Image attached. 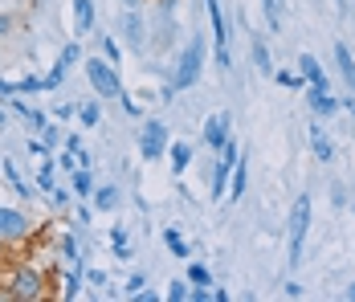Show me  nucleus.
<instances>
[{
  "label": "nucleus",
  "instance_id": "9",
  "mask_svg": "<svg viewBox=\"0 0 355 302\" xmlns=\"http://www.w3.org/2000/svg\"><path fill=\"white\" fill-rule=\"evenodd\" d=\"M29 229H33V221H29L21 208L0 204V241H17V237H25Z\"/></svg>",
  "mask_w": 355,
  "mask_h": 302
},
{
  "label": "nucleus",
  "instance_id": "21",
  "mask_svg": "<svg viewBox=\"0 0 355 302\" xmlns=\"http://www.w3.org/2000/svg\"><path fill=\"white\" fill-rule=\"evenodd\" d=\"M70 188L78 192V196H94V171H90V168L70 171Z\"/></svg>",
  "mask_w": 355,
  "mask_h": 302
},
{
  "label": "nucleus",
  "instance_id": "16",
  "mask_svg": "<svg viewBox=\"0 0 355 302\" xmlns=\"http://www.w3.org/2000/svg\"><path fill=\"white\" fill-rule=\"evenodd\" d=\"M168 156H172V176H184V171H188V164H192V156H196V151H192V143H184V139H176V143H172V147H168Z\"/></svg>",
  "mask_w": 355,
  "mask_h": 302
},
{
  "label": "nucleus",
  "instance_id": "44",
  "mask_svg": "<svg viewBox=\"0 0 355 302\" xmlns=\"http://www.w3.org/2000/svg\"><path fill=\"white\" fill-rule=\"evenodd\" d=\"M343 110H347V115L355 119V94H347V99H343Z\"/></svg>",
  "mask_w": 355,
  "mask_h": 302
},
{
  "label": "nucleus",
  "instance_id": "25",
  "mask_svg": "<svg viewBox=\"0 0 355 302\" xmlns=\"http://www.w3.org/2000/svg\"><path fill=\"white\" fill-rule=\"evenodd\" d=\"M253 66L261 69V74H274V58H270V49H266L261 37H253Z\"/></svg>",
  "mask_w": 355,
  "mask_h": 302
},
{
  "label": "nucleus",
  "instance_id": "41",
  "mask_svg": "<svg viewBox=\"0 0 355 302\" xmlns=\"http://www.w3.org/2000/svg\"><path fill=\"white\" fill-rule=\"evenodd\" d=\"M282 294H286V299H298V294H302V286H298V282H286Z\"/></svg>",
  "mask_w": 355,
  "mask_h": 302
},
{
  "label": "nucleus",
  "instance_id": "15",
  "mask_svg": "<svg viewBox=\"0 0 355 302\" xmlns=\"http://www.w3.org/2000/svg\"><path fill=\"white\" fill-rule=\"evenodd\" d=\"M4 180H8V188H12L21 201H33V196H37V188L29 184V180H21V171H17V164H12V160H4Z\"/></svg>",
  "mask_w": 355,
  "mask_h": 302
},
{
  "label": "nucleus",
  "instance_id": "27",
  "mask_svg": "<svg viewBox=\"0 0 355 302\" xmlns=\"http://www.w3.org/2000/svg\"><path fill=\"white\" fill-rule=\"evenodd\" d=\"M78 58H82V45H78V41H66L53 66H62V69H73V66H78Z\"/></svg>",
  "mask_w": 355,
  "mask_h": 302
},
{
  "label": "nucleus",
  "instance_id": "17",
  "mask_svg": "<svg viewBox=\"0 0 355 302\" xmlns=\"http://www.w3.org/2000/svg\"><path fill=\"white\" fill-rule=\"evenodd\" d=\"M311 151H315V160H322V164L335 160V147H331V139H327V131H322L319 123H311Z\"/></svg>",
  "mask_w": 355,
  "mask_h": 302
},
{
  "label": "nucleus",
  "instance_id": "4",
  "mask_svg": "<svg viewBox=\"0 0 355 302\" xmlns=\"http://www.w3.org/2000/svg\"><path fill=\"white\" fill-rule=\"evenodd\" d=\"M168 147H172V135H168V123L164 119H143L139 127V156L147 164H155V160H164L168 156Z\"/></svg>",
  "mask_w": 355,
  "mask_h": 302
},
{
  "label": "nucleus",
  "instance_id": "14",
  "mask_svg": "<svg viewBox=\"0 0 355 302\" xmlns=\"http://www.w3.org/2000/svg\"><path fill=\"white\" fill-rule=\"evenodd\" d=\"M335 66H339V74H343V86L355 94V58H352V49H347L343 41H335Z\"/></svg>",
  "mask_w": 355,
  "mask_h": 302
},
{
  "label": "nucleus",
  "instance_id": "3",
  "mask_svg": "<svg viewBox=\"0 0 355 302\" xmlns=\"http://www.w3.org/2000/svg\"><path fill=\"white\" fill-rule=\"evenodd\" d=\"M86 78H90V86H94V94H98V99H119V94H123L119 66H114V62H107L103 53L86 58Z\"/></svg>",
  "mask_w": 355,
  "mask_h": 302
},
{
  "label": "nucleus",
  "instance_id": "40",
  "mask_svg": "<svg viewBox=\"0 0 355 302\" xmlns=\"http://www.w3.org/2000/svg\"><path fill=\"white\" fill-rule=\"evenodd\" d=\"M78 168H94V156H90V151H82V147H78Z\"/></svg>",
  "mask_w": 355,
  "mask_h": 302
},
{
  "label": "nucleus",
  "instance_id": "45",
  "mask_svg": "<svg viewBox=\"0 0 355 302\" xmlns=\"http://www.w3.org/2000/svg\"><path fill=\"white\" fill-rule=\"evenodd\" d=\"M8 29H12V21H8V17H4V12H0V37L8 33Z\"/></svg>",
  "mask_w": 355,
  "mask_h": 302
},
{
  "label": "nucleus",
  "instance_id": "26",
  "mask_svg": "<svg viewBox=\"0 0 355 302\" xmlns=\"http://www.w3.org/2000/svg\"><path fill=\"white\" fill-rule=\"evenodd\" d=\"M274 82L286 86V90H306V86H311V82H306L302 74H294V69H274Z\"/></svg>",
  "mask_w": 355,
  "mask_h": 302
},
{
  "label": "nucleus",
  "instance_id": "35",
  "mask_svg": "<svg viewBox=\"0 0 355 302\" xmlns=\"http://www.w3.org/2000/svg\"><path fill=\"white\" fill-rule=\"evenodd\" d=\"M41 139H45L49 147H58V143H62V131H58V123H49V127L41 131Z\"/></svg>",
  "mask_w": 355,
  "mask_h": 302
},
{
  "label": "nucleus",
  "instance_id": "8",
  "mask_svg": "<svg viewBox=\"0 0 355 302\" xmlns=\"http://www.w3.org/2000/svg\"><path fill=\"white\" fill-rule=\"evenodd\" d=\"M200 139H205L213 151H220V147L233 139V115H229V110H213V115L205 119V135H200Z\"/></svg>",
  "mask_w": 355,
  "mask_h": 302
},
{
  "label": "nucleus",
  "instance_id": "6",
  "mask_svg": "<svg viewBox=\"0 0 355 302\" xmlns=\"http://www.w3.org/2000/svg\"><path fill=\"white\" fill-rule=\"evenodd\" d=\"M205 4H209V21H213V41H216L213 58H216V66H220V69H229V66H233V53H229V25H225V12H220V0H205Z\"/></svg>",
  "mask_w": 355,
  "mask_h": 302
},
{
  "label": "nucleus",
  "instance_id": "23",
  "mask_svg": "<svg viewBox=\"0 0 355 302\" xmlns=\"http://www.w3.org/2000/svg\"><path fill=\"white\" fill-rule=\"evenodd\" d=\"M58 253L70 262V266H82V249H78V241H73V233H62L58 237Z\"/></svg>",
  "mask_w": 355,
  "mask_h": 302
},
{
  "label": "nucleus",
  "instance_id": "42",
  "mask_svg": "<svg viewBox=\"0 0 355 302\" xmlns=\"http://www.w3.org/2000/svg\"><path fill=\"white\" fill-rule=\"evenodd\" d=\"M12 94H17V90H12V82H4V78H0V99H12Z\"/></svg>",
  "mask_w": 355,
  "mask_h": 302
},
{
  "label": "nucleus",
  "instance_id": "39",
  "mask_svg": "<svg viewBox=\"0 0 355 302\" xmlns=\"http://www.w3.org/2000/svg\"><path fill=\"white\" fill-rule=\"evenodd\" d=\"M143 286H147V282H143V274H131V278H127V294H139Z\"/></svg>",
  "mask_w": 355,
  "mask_h": 302
},
{
  "label": "nucleus",
  "instance_id": "13",
  "mask_svg": "<svg viewBox=\"0 0 355 302\" xmlns=\"http://www.w3.org/2000/svg\"><path fill=\"white\" fill-rule=\"evenodd\" d=\"M298 74H302L311 86H319V90H331V82H327V69L319 66V58H315V53H302V58H298Z\"/></svg>",
  "mask_w": 355,
  "mask_h": 302
},
{
  "label": "nucleus",
  "instance_id": "28",
  "mask_svg": "<svg viewBox=\"0 0 355 302\" xmlns=\"http://www.w3.org/2000/svg\"><path fill=\"white\" fill-rule=\"evenodd\" d=\"M188 282L192 286H213V269L205 262H188Z\"/></svg>",
  "mask_w": 355,
  "mask_h": 302
},
{
  "label": "nucleus",
  "instance_id": "22",
  "mask_svg": "<svg viewBox=\"0 0 355 302\" xmlns=\"http://www.w3.org/2000/svg\"><path fill=\"white\" fill-rule=\"evenodd\" d=\"M164 245L172 249V258H184V262L192 258V249H188V241L180 237V229H164Z\"/></svg>",
  "mask_w": 355,
  "mask_h": 302
},
{
  "label": "nucleus",
  "instance_id": "36",
  "mask_svg": "<svg viewBox=\"0 0 355 302\" xmlns=\"http://www.w3.org/2000/svg\"><path fill=\"white\" fill-rule=\"evenodd\" d=\"M73 156H78V151H70V147H66V156H58L62 171H78V160H73Z\"/></svg>",
  "mask_w": 355,
  "mask_h": 302
},
{
  "label": "nucleus",
  "instance_id": "37",
  "mask_svg": "<svg viewBox=\"0 0 355 302\" xmlns=\"http://www.w3.org/2000/svg\"><path fill=\"white\" fill-rule=\"evenodd\" d=\"M49 201L58 204V208H70V192H66V188H53V192H49Z\"/></svg>",
  "mask_w": 355,
  "mask_h": 302
},
{
  "label": "nucleus",
  "instance_id": "11",
  "mask_svg": "<svg viewBox=\"0 0 355 302\" xmlns=\"http://www.w3.org/2000/svg\"><path fill=\"white\" fill-rule=\"evenodd\" d=\"M12 294L17 299H41V274L37 269H17L12 274Z\"/></svg>",
  "mask_w": 355,
  "mask_h": 302
},
{
  "label": "nucleus",
  "instance_id": "24",
  "mask_svg": "<svg viewBox=\"0 0 355 302\" xmlns=\"http://www.w3.org/2000/svg\"><path fill=\"white\" fill-rule=\"evenodd\" d=\"M78 119H82L86 131H94V127L103 123V106H98V102H82V106H78Z\"/></svg>",
  "mask_w": 355,
  "mask_h": 302
},
{
  "label": "nucleus",
  "instance_id": "12",
  "mask_svg": "<svg viewBox=\"0 0 355 302\" xmlns=\"http://www.w3.org/2000/svg\"><path fill=\"white\" fill-rule=\"evenodd\" d=\"M306 102H311V110H315L319 119H331V115L343 106V102L335 99L331 90H319V86H306Z\"/></svg>",
  "mask_w": 355,
  "mask_h": 302
},
{
  "label": "nucleus",
  "instance_id": "34",
  "mask_svg": "<svg viewBox=\"0 0 355 302\" xmlns=\"http://www.w3.org/2000/svg\"><path fill=\"white\" fill-rule=\"evenodd\" d=\"M82 278H86V286H90V290L107 286V274H103V269H82Z\"/></svg>",
  "mask_w": 355,
  "mask_h": 302
},
{
  "label": "nucleus",
  "instance_id": "32",
  "mask_svg": "<svg viewBox=\"0 0 355 302\" xmlns=\"http://www.w3.org/2000/svg\"><path fill=\"white\" fill-rule=\"evenodd\" d=\"M103 58H107V62H114V66L123 62V49H119V37H103Z\"/></svg>",
  "mask_w": 355,
  "mask_h": 302
},
{
  "label": "nucleus",
  "instance_id": "31",
  "mask_svg": "<svg viewBox=\"0 0 355 302\" xmlns=\"http://www.w3.org/2000/svg\"><path fill=\"white\" fill-rule=\"evenodd\" d=\"M12 90H17V94H41L45 86H41V78H37V74H25L21 82H12Z\"/></svg>",
  "mask_w": 355,
  "mask_h": 302
},
{
  "label": "nucleus",
  "instance_id": "29",
  "mask_svg": "<svg viewBox=\"0 0 355 302\" xmlns=\"http://www.w3.org/2000/svg\"><path fill=\"white\" fill-rule=\"evenodd\" d=\"M168 299H172V302H192V282H188V278L168 282Z\"/></svg>",
  "mask_w": 355,
  "mask_h": 302
},
{
  "label": "nucleus",
  "instance_id": "19",
  "mask_svg": "<svg viewBox=\"0 0 355 302\" xmlns=\"http://www.w3.org/2000/svg\"><path fill=\"white\" fill-rule=\"evenodd\" d=\"M110 253H114L119 262L135 258V253H131V237H127V225H110Z\"/></svg>",
  "mask_w": 355,
  "mask_h": 302
},
{
  "label": "nucleus",
  "instance_id": "18",
  "mask_svg": "<svg viewBox=\"0 0 355 302\" xmlns=\"http://www.w3.org/2000/svg\"><path fill=\"white\" fill-rule=\"evenodd\" d=\"M245 184H249V160L241 156L237 168H233V180H229V192H225V196H229V201H241V196H245Z\"/></svg>",
  "mask_w": 355,
  "mask_h": 302
},
{
  "label": "nucleus",
  "instance_id": "43",
  "mask_svg": "<svg viewBox=\"0 0 355 302\" xmlns=\"http://www.w3.org/2000/svg\"><path fill=\"white\" fill-rule=\"evenodd\" d=\"M131 299H139V302H155L159 294H155V290H139V294H131Z\"/></svg>",
  "mask_w": 355,
  "mask_h": 302
},
{
  "label": "nucleus",
  "instance_id": "5",
  "mask_svg": "<svg viewBox=\"0 0 355 302\" xmlns=\"http://www.w3.org/2000/svg\"><path fill=\"white\" fill-rule=\"evenodd\" d=\"M237 160H241V151H237V143L229 139L220 151H216V168H213V184H209V196L216 204L225 201V188H229V180H233V168H237Z\"/></svg>",
  "mask_w": 355,
  "mask_h": 302
},
{
  "label": "nucleus",
  "instance_id": "10",
  "mask_svg": "<svg viewBox=\"0 0 355 302\" xmlns=\"http://www.w3.org/2000/svg\"><path fill=\"white\" fill-rule=\"evenodd\" d=\"M70 8H73V37L94 33V25H98V4H94V0H70Z\"/></svg>",
  "mask_w": 355,
  "mask_h": 302
},
{
  "label": "nucleus",
  "instance_id": "1",
  "mask_svg": "<svg viewBox=\"0 0 355 302\" xmlns=\"http://www.w3.org/2000/svg\"><path fill=\"white\" fill-rule=\"evenodd\" d=\"M306 229H311V196L302 192V196L294 201V208H290V225H286V258H290V269L302 262Z\"/></svg>",
  "mask_w": 355,
  "mask_h": 302
},
{
  "label": "nucleus",
  "instance_id": "38",
  "mask_svg": "<svg viewBox=\"0 0 355 302\" xmlns=\"http://www.w3.org/2000/svg\"><path fill=\"white\" fill-rule=\"evenodd\" d=\"M119 102H123V110H127V115H135V119L143 115V110H139V102L131 99V94H119Z\"/></svg>",
  "mask_w": 355,
  "mask_h": 302
},
{
  "label": "nucleus",
  "instance_id": "7",
  "mask_svg": "<svg viewBox=\"0 0 355 302\" xmlns=\"http://www.w3.org/2000/svg\"><path fill=\"white\" fill-rule=\"evenodd\" d=\"M114 29H119V37H123L135 53L147 49V25H143L139 8H123V12H119V21H114Z\"/></svg>",
  "mask_w": 355,
  "mask_h": 302
},
{
  "label": "nucleus",
  "instance_id": "48",
  "mask_svg": "<svg viewBox=\"0 0 355 302\" xmlns=\"http://www.w3.org/2000/svg\"><path fill=\"white\" fill-rule=\"evenodd\" d=\"M347 299H352V302H355V282H352V286H347Z\"/></svg>",
  "mask_w": 355,
  "mask_h": 302
},
{
  "label": "nucleus",
  "instance_id": "47",
  "mask_svg": "<svg viewBox=\"0 0 355 302\" xmlns=\"http://www.w3.org/2000/svg\"><path fill=\"white\" fill-rule=\"evenodd\" d=\"M119 4H123V8H139V0H119Z\"/></svg>",
  "mask_w": 355,
  "mask_h": 302
},
{
  "label": "nucleus",
  "instance_id": "46",
  "mask_svg": "<svg viewBox=\"0 0 355 302\" xmlns=\"http://www.w3.org/2000/svg\"><path fill=\"white\" fill-rule=\"evenodd\" d=\"M4 127H8V110L0 106V131H4Z\"/></svg>",
  "mask_w": 355,
  "mask_h": 302
},
{
  "label": "nucleus",
  "instance_id": "2",
  "mask_svg": "<svg viewBox=\"0 0 355 302\" xmlns=\"http://www.w3.org/2000/svg\"><path fill=\"white\" fill-rule=\"evenodd\" d=\"M200 69H205V37L192 33V41L180 49V58H176V78H172V86H176V90H192V86L200 82Z\"/></svg>",
  "mask_w": 355,
  "mask_h": 302
},
{
  "label": "nucleus",
  "instance_id": "30",
  "mask_svg": "<svg viewBox=\"0 0 355 302\" xmlns=\"http://www.w3.org/2000/svg\"><path fill=\"white\" fill-rule=\"evenodd\" d=\"M261 8H266V25L282 29V0H261Z\"/></svg>",
  "mask_w": 355,
  "mask_h": 302
},
{
  "label": "nucleus",
  "instance_id": "20",
  "mask_svg": "<svg viewBox=\"0 0 355 302\" xmlns=\"http://www.w3.org/2000/svg\"><path fill=\"white\" fill-rule=\"evenodd\" d=\"M94 208H98V212H114V208H119V188H114V184L94 188Z\"/></svg>",
  "mask_w": 355,
  "mask_h": 302
},
{
  "label": "nucleus",
  "instance_id": "33",
  "mask_svg": "<svg viewBox=\"0 0 355 302\" xmlns=\"http://www.w3.org/2000/svg\"><path fill=\"white\" fill-rule=\"evenodd\" d=\"M78 115V106H70V102H58L53 110H49V119H58V123H66V119H73Z\"/></svg>",
  "mask_w": 355,
  "mask_h": 302
}]
</instances>
